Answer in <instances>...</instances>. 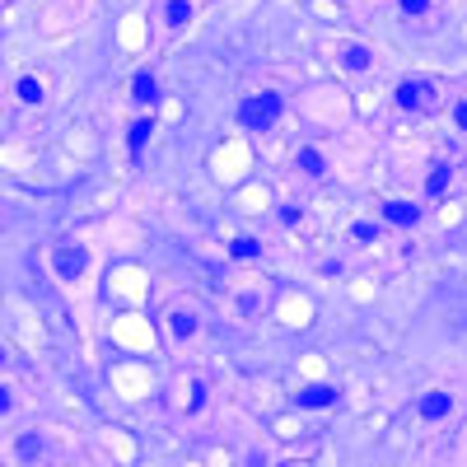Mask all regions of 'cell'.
<instances>
[{
    "mask_svg": "<svg viewBox=\"0 0 467 467\" xmlns=\"http://www.w3.org/2000/svg\"><path fill=\"white\" fill-rule=\"evenodd\" d=\"M281 94H257V99H248V103L238 108V122L248 131H271L276 127V117H281Z\"/></svg>",
    "mask_w": 467,
    "mask_h": 467,
    "instance_id": "cell-1",
    "label": "cell"
},
{
    "mask_svg": "<svg viewBox=\"0 0 467 467\" xmlns=\"http://www.w3.org/2000/svg\"><path fill=\"white\" fill-rule=\"evenodd\" d=\"M430 99H435V89H430L425 79H402V84H397V108H402V112H425Z\"/></svg>",
    "mask_w": 467,
    "mask_h": 467,
    "instance_id": "cell-2",
    "label": "cell"
},
{
    "mask_svg": "<svg viewBox=\"0 0 467 467\" xmlns=\"http://www.w3.org/2000/svg\"><path fill=\"white\" fill-rule=\"evenodd\" d=\"M84 266H89V257H84V248H75V243L56 253V271H61L66 281H79V276H84Z\"/></svg>",
    "mask_w": 467,
    "mask_h": 467,
    "instance_id": "cell-3",
    "label": "cell"
},
{
    "mask_svg": "<svg viewBox=\"0 0 467 467\" xmlns=\"http://www.w3.org/2000/svg\"><path fill=\"white\" fill-rule=\"evenodd\" d=\"M383 220L407 229V225H416V220H420V206H412V201H383Z\"/></svg>",
    "mask_w": 467,
    "mask_h": 467,
    "instance_id": "cell-4",
    "label": "cell"
},
{
    "mask_svg": "<svg viewBox=\"0 0 467 467\" xmlns=\"http://www.w3.org/2000/svg\"><path fill=\"white\" fill-rule=\"evenodd\" d=\"M332 397H337V392L327 388V383H313V388H304L294 402H299L304 412H323V407H332Z\"/></svg>",
    "mask_w": 467,
    "mask_h": 467,
    "instance_id": "cell-5",
    "label": "cell"
},
{
    "mask_svg": "<svg viewBox=\"0 0 467 467\" xmlns=\"http://www.w3.org/2000/svg\"><path fill=\"white\" fill-rule=\"evenodd\" d=\"M449 412H453V397H449V392H425V397H420V416H425V420H444Z\"/></svg>",
    "mask_w": 467,
    "mask_h": 467,
    "instance_id": "cell-6",
    "label": "cell"
},
{
    "mask_svg": "<svg viewBox=\"0 0 467 467\" xmlns=\"http://www.w3.org/2000/svg\"><path fill=\"white\" fill-rule=\"evenodd\" d=\"M131 99H136V103H155L159 99V79L150 75V71H140V75L131 79Z\"/></svg>",
    "mask_w": 467,
    "mask_h": 467,
    "instance_id": "cell-7",
    "label": "cell"
},
{
    "mask_svg": "<svg viewBox=\"0 0 467 467\" xmlns=\"http://www.w3.org/2000/svg\"><path fill=\"white\" fill-rule=\"evenodd\" d=\"M150 136H155V122H150V117H140V122H136V127L127 131V145H131V155H140V150L150 145Z\"/></svg>",
    "mask_w": 467,
    "mask_h": 467,
    "instance_id": "cell-8",
    "label": "cell"
},
{
    "mask_svg": "<svg viewBox=\"0 0 467 467\" xmlns=\"http://www.w3.org/2000/svg\"><path fill=\"white\" fill-rule=\"evenodd\" d=\"M341 66L346 71H364L369 66V52H364L360 42H351V47H341Z\"/></svg>",
    "mask_w": 467,
    "mask_h": 467,
    "instance_id": "cell-9",
    "label": "cell"
},
{
    "mask_svg": "<svg viewBox=\"0 0 467 467\" xmlns=\"http://www.w3.org/2000/svg\"><path fill=\"white\" fill-rule=\"evenodd\" d=\"M229 253H233L238 262H253V257L262 253V243H257V238H233V243H229Z\"/></svg>",
    "mask_w": 467,
    "mask_h": 467,
    "instance_id": "cell-10",
    "label": "cell"
},
{
    "mask_svg": "<svg viewBox=\"0 0 467 467\" xmlns=\"http://www.w3.org/2000/svg\"><path fill=\"white\" fill-rule=\"evenodd\" d=\"M168 24H173V28L192 24V5H187V0H168Z\"/></svg>",
    "mask_w": 467,
    "mask_h": 467,
    "instance_id": "cell-11",
    "label": "cell"
},
{
    "mask_svg": "<svg viewBox=\"0 0 467 467\" xmlns=\"http://www.w3.org/2000/svg\"><path fill=\"white\" fill-rule=\"evenodd\" d=\"M19 99H24V103H42V84H38L33 75H24L19 79Z\"/></svg>",
    "mask_w": 467,
    "mask_h": 467,
    "instance_id": "cell-12",
    "label": "cell"
},
{
    "mask_svg": "<svg viewBox=\"0 0 467 467\" xmlns=\"http://www.w3.org/2000/svg\"><path fill=\"white\" fill-rule=\"evenodd\" d=\"M449 178H453V168H449V164H440V168L430 173V197H440L444 187H449Z\"/></svg>",
    "mask_w": 467,
    "mask_h": 467,
    "instance_id": "cell-13",
    "label": "cell"
},
{
    "mask_svg": "<svg viewBox=\"0 0 467 467\" xmlns=\"http://www.w3.org/2000/svg\"><path fill=\"white\" fill-rule=\"evenodd\" d=\"M299 168L304 173H323V155L318 150H299Z\"/></svg>",
    "mask_w": 467,
    "mask_h": 467,
    "instance_id": "cell-14",
    "label": "cell"
},
{
    "mask_svg": "<svg viewBox=\"0 0 467 467\" xmlns=\"http://www.w3.org/2000/svg\"><path fill=\"white\" fill-rule=\"evenodd\" d=\"M173 332H178V337H192V332H197V318H192V313H178V318H173Z\"/></svg>",
    "mask_w": 467,
    "mask_h": 467,
    "instance_id": "cell-15",
    "label": "cell"
},
{
    "mask_svg": "<svg viewBox=\"0 0 467 467\" xmlns=\"http://www.w3.org/2000/svg\"><path fill=\"white\" fill-rule=\"evenodd\" d=\"M355 238H360V243H374V238H379V225H369V220H360V225H355Z\"/></svg>",
    "mask_w": 467,
    "mask_h": 467,
    "instance_id": "cell-16",
    "label": "cell"
},
{
    "mask_svg": "<svg viewBox=\"0 0 467 467\" xmlns=\"http://www.w3.org/2000/svg\"><path fill=\"white\" fill-rule=\"evenodd\" d=\"M430 10V0H402V14H425Z\"/></svg>",
    "mask_w": 467,
    "mask_h": 467,
    "instance_id": "cell-17",
    "label": "cell"
},
{
    "mask_svg": "<svg viewBox=\"0 0 467 467\" xmlns=\"http://www.w3.org/2000/svg\"><path fill=\"white\" fill-rule=\"evenodd\" d=\"M19 453H24V458H33V453H38V435H24V444H19Z\"/></svg>",
    "mask_w": 467,
    "mask_h": 467,
    "instance_id": "cell-18",
    "label": "cell"
},
{
    "mask_svg": "<svg viewBox=\"0 0 467 467\" xmlns=\"http://www.w3.org/2000/svg\"><path fill=\"white\" fill-rule=\"evenodd\" d=\"M453 122H458V131L467 127V103H453Z\"/></svg>",
    "mask_w": 467,
    "mask_h": 467,
    "instance_id": "cell-19",
    "label": "cell"
},
{
    "mask_svg": "<svg viewBox=\"0 0 467 467\" xmlns=\"http://www.w3.org/2000/svg\"><path fill=\"white\" fill-rule=\"evenodd\" d=\"M0 412H10V392L0 388Z\"/></svg>",
    "mask_w": 467,
    "mask_h": 467,
    "instance_id": "cell-20",
    "label": "cell"
},
{
    "mask_svg": "<svg viewBox=\"0 0 467 467\" xmlns=\"http://www.w3.org/2000/svg\"><path fill=\"white\" fill-rule=\"evenodd\" d=\"M0 364H5V355H0Z\"/></svg>",
    "mask_w": 467,
    "mask_h": 467,
    "instance_id": "cell-21",
    "label": "cell"
}]
</instances>
